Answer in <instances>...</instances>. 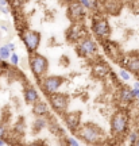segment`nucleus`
<instances>
[{"label":"nucleus","mask_w":139,"mask_h":146,"mask_svg":"<svg viewBox=\"0 0 139 146\" xmlns=\"http://www.w3.org/2000/svg\"><path fill=\"white\" fill-rule=\"evenodd\" d=\"M138 135H139V133H136V131H132V133H130V135H128V141L131 145H134L135 141L138 139Z\"/></svg>","instance_id":"5701e85b"},{"label":"nucleus","mask_w":139,"mask_h":146,"mask_svg":"<svg viewBox=\"0 0 139 146\" xmlns=\"http://www.w3.org/2000/svg\"><path fill=\"white\" fill-rule=\"evenodd\" d=\"M76 134L80 139H83L85 143L89 145H101L107 141L103 129L95 123H81Z\"/></svg>","instance_id":"f257e3e1"},{"label":"nucleus","mask_w":139,"mask_h":146,"mask_svg":"<svg viewBox=\"0 0 139 146\" xmlns=\"http://www.w3.org/2000/svg\"><path fill=\"white\" fill-rule=\"evenodd\" d=\"M68 14H69V18H70L73 22L81 21L84 18V7L80 4V3H70L69 10H68Z\"/></svg>","instance_id":"9b49d317"},{"label":"nucleus","mask_w":139,"mask_h":146,"mask_svg":"<svg viewBox=\"0 0 139 146\" xmlns=\"http://www.w3.org/2000/svg\"><path fill=\"white\" fill-rule=\"evenodd\" d=\"M15 130L19 131V134H23L24 133V123L23 122H18L15 126Z\"/></svg>","instance_id":"b1692460"},{"label":"nucleus","mask_w":139,"mask_h":146,"mask_svg":"<svg viewBox=\"0 0 139 146\" xmlns=\"http://www.w3.org/2000/svg\"><path fill=\"white\" fill-rule=\"evenodd\" d=\"M132 94H134V98L139 100V88L138 89H132Z\"/></svg>","instance_id":"cd10ccee"},{"label":"nucleus","mask_w":139,"mask_h":146,"mask_svg":"<svg viewBox=\"0 0 139 146\" xmlns=\"http://www.w3.org/2000/svg\"><path fill=\"white\" fill-rule=\"evenodd\" d=\"M78 3L83 5L84 8H92V3H91V0H78Z\"/></svg>","instance_id":"393cba45"},{"label":"nucleus","mask_w":139,"mask_h":146,"mask_svg":"<svg viewBox=\"0 0 139 146\" xmlns=\"http://www.w3.org/2000/svg\"><path fill=\"white\" fill-rule=\"evenodd\" d=\"M5 145V141L4 139H0V146H4Z\"/></svg>","instance_id":"2f4dec72"},{"label":"nucleus","mask_w":139,"mask_h":146,"mask_svg":"<svg viewBox=\"0 0 139 146\" xmlns=\"http://www.w3.org/2000/svg\"><path fill=\"white\" fill-rule=\"evenodd\" d=\"M30 68L36 78H42L49 69V61L46 57H43L38 53L30 54Z\"/></svg>","instance_id":"7ed1b4c3"},{"label":"nucleus","mask_w":139,"mask_h":146,"mask_svg":"<svg viewBox=\"0 0 139 146\" xmlns=\"http://www.w3.org/2000/svg\"><path fill=\"white\" fill-rule=\"evenodd\" d=\"M128 114L127 111L124 110H119L115 114L111 116V122H109V126H111V135L113 138H119V137H123L126 134V131L128 129Z\"/></svg>","instance_id":"f03ea898"},{"label":"nucleus","mask_w":139,"mask_h":146,"mask_svg":"<svg viewBox=\"0 0 139 146\" xmlns=\"http://www.w3.org/2000/svg\"><path fill=\"white\" fill-rule=\"evenodd\" d=\"M132 146H139V135H138V139H136V141H135V143Z\"/></svg>","instance_id":"7c9ffc66"},{"label":"nucleus","mask_w":139,"mask_h":146,"mask_svg":"<svg viewBox=\"0 0 139 146\" xmlns=\"http://www.w3.org/2000/svg\"><path fill=\"white\" fill-rule=\"evenodd\" d=\"M92 70H93V74H95L96 77L104 78L109 73V66L104 62H96L92 66Z\"/></svg>","instance_id":"4468645a"},{"label":"nucleus","mask_w":139,"mask_h":146,"mask_svg":"<svg viewBox=\"0 0 139 146\" xmlns=\"http://www.w3.org/2000/svg\"><path fill=\"white\" fill-rule=\"evenodd\" d=\"M5 137V127L3 125H0V139H3Z\"/></svg>","instance_id":"a878e982"},{"label":"nucleus","mask_w":139,"mask_h":146,"mask_svg":"<svg viewBox=\"0 0 139 146\" xmlns=\"http://www.w3.org/2000/svg\"><path fill=\"white\" fill-rule=\"evenodd\" d=\"M11 56V50L8 49L7 45H3L0 47V60H10Z\"/></svg>","instance_id":"a211bd4d"},{"label":"nucleus","mask_w":139,"mask_h":146,"mask_svg":"<svg viewBox=\"0 0 139 146\" xmlns=\"http://www.w3.org/2000/svg\"><path fill=\"white\" fill-rule=\"evenodd\" d=\"M43 142L38 141V142H32V143H26V145H22V146H42Z\"/></svg>","instance_id":"bb28decb"},{"label":"nucleus","mask_w":139,"mask_h":146,"mask_svg":"<svg viewBox=\"0 0 139 146\" xmlns=\"http://www.w3.org/2000/svg\"><path fill=\"white\" fill-rule=\"evenodd\" d=\"M126 68H127L128 72L139 76V56L136 53H132L131 56L127 57V60H126Z\"/></svg>","instance_id":"f8f14e48"},{"label":"nucleus","mask_w":139,"mask_h":146,"mask_svg":"<svg viewBox=\"0 0 139 146\" xmlns=\"http://www.w3.org/2000/svg\"><path fill=\"white\" fill-rule=\"evenodd\" d=\"M66 36L69 41H80L81 36V30L78 29V26H72L66 33Z\"/></svg>","instance_id":"dca6fc26"},{"label":"nucleus","mask_w":139,"mask_h":146,"mask_svg":"<svg viewBox=\"0 0 139 146\" xmlns=\"http://www.w3.org/2000/svg\"><path fill=\"white\" fill-rule=\"evenodd\" d=\"M139 88V81H135V83H134V88H132V89H138Z\"/></svg>","instance_id":"c756f323"},{"label":"nucleus","mask_w":139,"mask_h":146,"mask_svg":"<svg viewBox=\"0 0 139 146\" xmlns=\"http://www.w3.org/2000/svg\"><path fill=\"white\" fill-rule=\"evenodd\" d=\"M64 119L66 123L68 129L73 133L78 130V127L81 126V112L80 111H74V112H66L64 115Z\"/></svg>","instance_id":"1a4fd4ad"},{"label":"nucleus","mask_w":139,"mask_h":146,"mask_svg":"<svg viewBox=\"0 0 139 146\" xmlns=\"http://www.w3.org/2000/svg\"><path fill=\"white\" fill-rule=\"evenodd\" d=\"M10 62L14 65V66H16L18 64H19V56L16 54V53H11L10 56Z\"/></svg>","instance_id":"412c9836"},{"label":"nucleus","mask_w":139,"mask_h":146,"mask_svg":"<svg viewBox=\"0 0 139 146\" xmlns=\"http://www.w3.org/2000/svg\"><path fill=\"white\" fill-rule=\"evenodd\" d=\"M0 11L3 14H8V3H7V0H0Z\"/></svg>","instance_id":"aec40b11"},{"label":"nucleus","mask_w":139,"mask_h":146,"mask_svg":"<svg viewBox=\"0 0 139 146\" xmlns=\"http://www.w3.org/2000/svg\"><path fill=\"white\" fill-rule=\"evenodd\" d=\"M7 46H8V49L11 50V53L14 52V50H15V45H14L12 42H10V43H7Z\"/></svg>","instance_id":"c85d7f7f"},{"label":"nucleus","mask_w":139,"mask_h":146,"mask_svg":"<svg viewBox=\"0 0 139 146\" xmlns=\"http://www.w3.org/2000/svg\"><path fill=\"white\" fill-rule=\"evenodd\" d=\"M119 76H120V78H122L123 81H128L130 78H131V74H130V72H128V70H126V69H120Z\"/></svg>","instance_id":"6ab92c4d"},{"label":"nucleus","mask_w":139,"mask_h":146,"mask_svg":"<svg viewBox=\"0 0 139 146\" xmlns=\"http://www.w3.org/2000/svg\"><path fill=\"white\" fill-rule=\"evenodd\" d=\"M64 83H65V77L62 76H47V77L42 78V89L49 96V95L58 92L60 87Z\"/></svg>","instance_id":"423d86ee"},{"label":"nucleus","mask_w":139,"mask_h":146,"mask_svg":"<svg viewBox=\"0 0 139 146\" xmlns=\"http://www.w3.org/2000/svg\"><path fill=\"white\" fill-rule=\"evenodd\" d=\"M77 52L80 53L83 57H91L93 54H96V52H97L96 42L93 41L92 38H89V36H83V38L78 41Z\"/></svg>","instance_id":"6e6552de"},{"label":"nucleus","mask_w":139,"mask_h":146,"mask_svg":"<svg viewBox=\"0 0 139 146\" xmlns=\"http://www.w3.org/2000/svg\"><path fill=\"white\" fill-rule=\"evenodd\" d=\"M23 96H24V100H26L27 104H34L35 102L39 100V95H38V92H36V89L34 88V87H27V88H24Z\"/></svg>","instance_id":"2eb2a0df"},{"label":"nucleus","mask_w":139,"mask_h":146,"mask_svg":"<svg viewBox=\"0 0 139 146\" xmlns=\"http://www.w3.org/2000/svg\"><path fill=\"white\" fill-rule=\"evenodd\" d=\"M22 41L24 43L27 52L30 54H34V53H36L38 47H39V43H41V34L38 31H35V30H30L28 29L26 31H23Z\"/></svg>","instance_id":"39448f33"},{"label":"nucleus","mask_w":139,"mask_h":146,"mask_svg":"<svg viewBox=\"0 0 139 146\" xmlns=\"http://www.w3.org/2000/svg\"><path fill=\"white\" fill-rule=\"evenodd\" d=\"M66 143H68V146H80V142H78L74 137H69V138H66Z\"/></svg>","instance_id":"4be33fe9"},{"label":"nucleus","mask_w":139,"mask_h":146,"mask_svg":"<svg viewBox=\"0 0 139 146\" xmlns=\"http://www.w3.org/2000/svg\"><path fill=\"white\" fill-rule=\"evenodd\" d=\"M49 102L52 108L56 111L58 115H65L68 112V107H69V96L66 94H56L49 95Z\"/></svg>","instance_id":"20e7f679"},{"label":"nucleus","mask_w":139,"mask_h":146,"mask_svg":"<svg viewBox=\"0 0 139 146\" xmlns=\"http://www.w3.org/2000/svg\"><path fill=\"white\" fill-rule=\"evenodd\" d=\"M134 94H132V89L128 87H123V88L119 91V102L124 106H128L132 103L134 100Z\"/></svg>","instance_id":"ddd939ff"},{"label":"nucleus","mask_w":139,"mask_h":146,"mask_svg":"<svg viewBox=\"0 0 139 146\" xmlns=\"http://www.w3.org/2000/svg\"><path fill=\"white\" fill-rule=\"evenodd\" d=\"M32 114L35 115L36 118H46L50 114V110H49V106H47L46 102L43 100H38L32 104Z\"/></svg>","instance_id":"9d476101"},{"label":"nucleus","mask_w":139,"mask_h":146,"mask_svg":"<svg viewBox=\"0 0 139 146\" xmlns=\"http://www.w3.org/2000/svg\"><path fill=\"white\" fill-rule=\"evenodd\" d=\"M47 126V119L46 118H36L32 123V130L35 133H39L41 130H43L45 127Z\"/></svg>","instance_id":"f3484780"},{"label":"nucleus","mask_w":139,"mask_h":146,"mask_svg":"<svg viewBox=\"0 0 139 146\" xmlns=\"http://www.w3.org/2000/svg\"><path fill=\"white\" fill-rule=\"evenodd\" d=\"M92 30L95 35L100 39H108L111 35V27L107 19L104 18H95L92 21Z\"/></svg>","instance_id":"0eeeda50"}]
</instances>
